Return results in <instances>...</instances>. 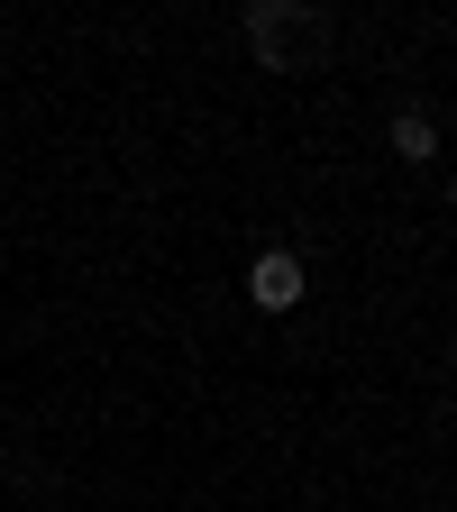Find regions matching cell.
<instances>
[{
  "label": "cell",
  "instance_id": "1",
  "mask_svg": "<svg viewBox=\"0 0 457 512\" xmlns=\"http://www.w3.org/2000/svg\"><path fill=\"white\" fill-rule=\"evenodd\" d=\"M302 293H311V275H302L293 247H266V256L247 266V302H256V311H293Z\"/></svg>",
  "mask_w": 457,
  "mask_h": 512
},
{
  "label": "cell",
  "instance_id": "2",
  "mask_svg": "<svg viewBox=\"0 0 457 512\" xmlns=\"http://www.w3.org/2000/svg\"><path fill=\"white\" fill-rule=\"evenodd\" d=\"M284 28H302L293 0H256L247 10V37H256V64H266V74H284Z\"/></svg>",
  "mask_w": 457,
  "mask_h": 512
},
{
  "label": "cell",
  "instance_id": "3",
  "mask_svg": "<svg viewBox=\"0 0 457 512\" xmlns=\"http://www.w3.org/2000/svg\"><path fill=\"white\" fill-rule=\"evenodd\" d=\"M384 147H394L403 165H430V156H439V119H430V110H394V128H384Z\"/></svg>",
  "mask_w": 457,
  "mask_h": 512
},
{
  "label": "cell",
  "instance_id": "4",
  "mask_svg": "<svg viewBox=\"0 0 457 512\" xmlns=\"http://www.w3.org/2000/svg\"><path fill=\"white\" fill-rule=\"evenodd\" d=\"M448 220H457V183H448Z\"/></svg>",
  "mask_w": 457,
  "mask_h": 512
},
{
  "label": "cell",
  "instance_id": "5",
  "mask_svg": "<svg viewBox=\"0 0 457 512\" xmlns=\"http://www.w3.org/2000/svg\"><path fill=\"white\" fill-rule=\"evenodd\" d=\"M448 375H457V348H448Z\"/></svg>",
  "mask_w": 457,
  "mask_h": 512
}]
</instances>
